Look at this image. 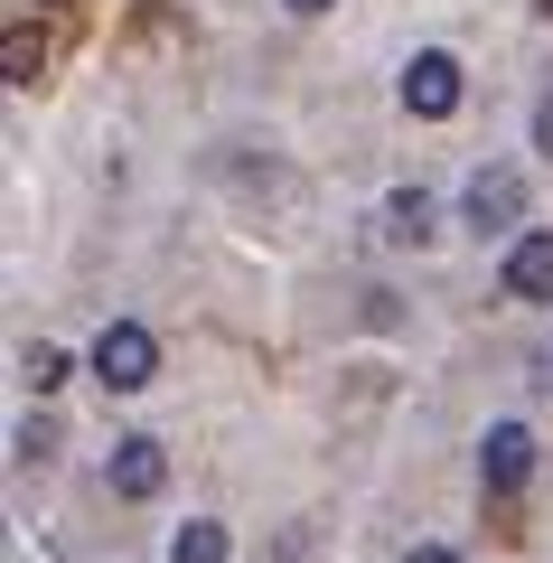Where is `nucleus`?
<instances>
[{"mask_svg":"<svg viewBox=\"0 0 553 563\" xmlns=\"http://www.w3.org/2000/svg\"><path fill=\"white\" fill-rule=\"evenodd\" d=\"M497 291H507V301H553V225H526V235L507 244Z\"/></svg>","mask_w":553,"mask_h":563,"instance_id":"3","label":"nucleus"},{"mask_svg":"<svg viewBox=\"0 0 553 563\" xmlns=\"http://www.w3.org/2000/svg\"><path fill=\"white\" fill-rule=\"evenodd\" d=\"M544 385H553V366H544Z\"/></svg>","mask_w":553,"mask_h":563,"instance_id":"14","label":"nucleus"},{"mask_svg":"<svg viewBox=\"0 0 553 563\" xmlns=\"http://www.w3.org/2000/svg\"><path fill=\"white\" fill-rule=\"evenodd\" d=\"M169 563H225V526H217V517H188V526L169 536Z\"/></svg>","mask_w":553,"mask_h":563,"instance_id":"8","label":"nucleus"},{"mask_svg":"<svg viewBox=\"0 0 553 563\" xmlns=\"http://www.w3.org/2000/svg\"><path fill=\"white\" fill-rule=\"evenodd\" d=\"M159 479H169V451H159L151 432L113 442V461H103V488H113V498H159Z\"/></svg>","mask_w":553,"mask_h":563,"instance_id":"6","label":"nucleus"},{"mask_svg":"<svg viewBox=\"0 0 553 563\" xmlns=\"http://www.w3.org/2000/svg\"><path fill=\"white\" fill-rule=\"evenodd\" d=\"M460 217H469L478 244H488V235H516V217H526V169H516V161L469 169V188H460Z\"/></svg>","mask_w":553,"mask_h":563,"instance_id":"1","label":"nucleus"},{"mask_svg":"<svg viewBox=\"0 0 553 563\" xmlns=\"http://www.w3.org/2000/svg\"><path fill=\"white\" fill-rule=\"evenodd\" d=\"M432 217H441V207L422 198V188H395V198H385V235H395V244H422V235H432Z\"/></svg>","mask_w":553,"mask_h":563,"instance_id":"7","label":"nucleus"},{"mask_svg":"<svg viewBox=\"0 0 553 563\" xmlns=\"http://www.w3.org/2000/svg\"><path fill=\"white\" fill-rule=\"evenodd\" d=\"M403 113H422V122H451V113H460V57L422 47V57L403 66Z\"/></svg>","mask_w":553,"mask_h":563,"instance_id":"4","label":"nucleus"},{"mask_svg":"<svg viewBox=\"0 0 553 563\" xmlns=\"http://www.w3.org/2000/svg\"><path fill=\"white\" fill-rule=\"evenodd\" d=\"M95 376L113 385V395H141V385L159 376V339L141 320H103V339H95Z\"/></svg>","mask_w":553,"mask_h":563,"instance_id":"2","label":"nucleus"},{"mask_svg":"<svg viewBox=\"0 0 553 563\" xmlns=\"http://www.w3.org/2000/svg\"><path fill=\"white\" fill-rule=\"evenodd\" d=\"M534 151H544V161H553V95L534 103Z\"/></svg>","mask_w":553,"mask_h":563,"instance_id":"10","label":"nucleus"},{"mask_svg":"<svg viewBox=\"0 0 553 563\" xmlns=\"http://www.w3.org/2000/svg\"><path fill=\"white\" fill-rule=\"evenodd\" d=\"M534 10H553V0H534Z\"/></svg>","mask_w":553,"mask_h":563,"instance_id":"13","label":"nucleus"},{"mask_svg":"<svg viewBox=\"0 0 553 563\" xmlns=\"http://www.w3.org/2000/svg\"><path fill=\"white\" fill-rule=\"evenodd\" d=\"M20 376L38 385V395H47V385H66V347H47V339H38V347H20Z\"/></svg>","mask_w":553,"mask_h":563,"instance_id":"9","label":"nucleus"},{"mask_svg":"<svg viewBox=\"0 0 553 563\" xmlns=\"http://www.w3.org/2000/svg\"><path fill=\"white\" fill-rule=\"evenodd\" d=\"M478 479H488L497 498H516V488L534 479V432H526V422H488V442H478Z\"/></svg>","mask_w":553,"mask_h":563,"instance_id":"5","label":"nucleus"},{"mask_svg":"<svg viewBox=\"0 0 553 563\" xmlns=\"http://www.w3.org/2000/svg\"><path fill=\"white\" fill-rule=\"evenodd\" d=\"M291 10H300V20H310V10H329V0H291Z\"/></svg>","mask_w":553,"mask_h":563,"instance_id":"12","label":"nucleus"},{"mask_svg":"<svg viewBox=\"0 0 553 563\" xmlns=\"http://www.w3.org/2000/svg\"><path fill=\"white\" fill-rule=\"evenodd\" d=\"M403 563H460V554H451V544H413V554H403Z\"/></svg>","mask_w":553,"mask_h":563,"instance_id":"11","label":"nucleus"}]
</instances>
